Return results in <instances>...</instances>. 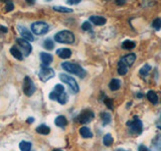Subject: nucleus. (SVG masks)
<instances>
[{
    "instance_id": "1",
    "label": "nucleus",
    "mask_w": 161,
    "mask_h": 151,
    "mask_svg": "<svg viewBox=\"0 0 161 151\" xmlns=\"http://www.w3.org/2000/svg\"><path fill=\"white\" fill-rule=\"evenodd\" d=\"M62 68L65 70V72L70 73V74H75L79 76L80 78H85L86 77V70L80 67V65L74 64V63H69V62H64L62 64Z\"/></svg>"
},
{
    "instance_id": "2",
    "label": "nucleus",
    "mask_w": 161,
    "mask_h": 151,
    "mask_svg": "<svg viewBox=\"0 0 161 151\" xmlns=\"http://www.w3.org/2000/svg\"><path fill=\"white\" fill-rule=\"evenodd\" d=\"M54 40L59 43H74L75 42V35L69 30H62L54 35Z\"/></svg>"
},
{
    "instance_id": "3",
    "label": "nucleus",
    "mask_w": 161,
    "mask_h": 151,
    "mask_svg": "<svg viewBox=\"0 0 161 151\" xmlns=\"http://www.w3.org/2000/svg\"><path fill=\"white\" fill-rule=\"evenodd\" d=\"M59 79H60L62 82L65 83L69 86L73 93H75V94L79 93V90H80L79 85L77 83V81H75L73 77H70V76H69L67 74H60L59 75Z\"/></svg>"
},
{
    "instance_id": "4",
    "label": "nucleus",
    "mask_w": 161,
    "mask_h": 151,
    "mask_svg": "<svg viewBox=\"0 0 161 151\" xmlns=\"http://www.w3.org/2000/svg\"><path fill=\"white\" fill-rule=\"evenodd\" d=\"M127 126L129 127L130 131L134 134H141L143 131V124L142 121H141L138 117H134L133 121H128L127 122Z\"/></svg>"
},
{
    "instance_id": "5",
    "label": "nucleus",
    "mask_w": 161,
    "mask_h": 151,
    "mask_svg": "<svg viewBox=\"0 0 161 151\" xmlns=\"http://www.w3.org/2000/svg\"><path fill=\"white\" fill-rule=\"evenodd\" d=\"M49 28H50L49 25L47 22H43V21H36L31 24L32 32L37 35L45 34L49 30Z\"/></svg>"
},
{
    "instance_id": "6",
    "label": "nucleus",
    "mask_w": 161,
    "mask_h": 151,
    "mask_svg": "<svg viewBox=\"0 0 161 151\" xmlns=\"http://www.w3.org/2000/svg\"><path fill=\"white\" fill-rule=\"evenodd\" d=\"M95 118V114L93 111H91L90 109H86V110H83L80 114L79 115L78 117V122L79 123H82V124H87V123H90L91 121Z\"/></svg>"
},
{
    "instance_id": "7",
    "label": "nucleus",
    "mask_w": 161,
    "mask_h": 151,
    "mask_svg": "<svg viewBox=\"0 0 161 151\" xmlns=\"http://www.w3.org/2000/svg\"><path fill=\"white\" fill-rule=\"evenodd\" d=\"M23 92L26 96H32L35 92V86L32 82V80L29 77H25L24 78V82H23Z\"/></svg>"
},
{
    "instance_id": "8",
    "label": "nucleus",
    "mask_w": 161,
    "mask_h": 151,
    "mask_svg": "<svg viewBox=\"0 0 161 151\" xmlns=\"http://www.w3.org/2000/svg\"><path fill=\"white\" fill-rule=\"evenodd\" d=\"M54 77V70L50 68H42V70H39L38 78L42 82H47L48 80L53 79Z\"/></svg>"
},
{
    "instance_id": "9",
    "label": "nucleus",
    "mask_w": 161,
    "mask_h": 151,
    "mask_svg": "<svg viewBox=\"0 0 161 151\" xmlns=\"http://www.w3.org/2000/svg\"><path fill=\"white\" fill-rule=\"evenodd\" d=\"M17 29H18V31L20 33V35L22 36V39L24 40H26V42H32V40L34 39V36H33V34L29 31V30L26 28V27H24L22 26V25H18L17 26Z\"/></svg>"
},
{
    "instance_id": "10",
    "label": "nucleus",
    "mask_w": 161,
    "mask_h": 151,
    "mask_svg": "<svg viewBox=\"0 0 161 151\" xmlns=\"http://www.w3.org/2000/svg\"><path fill=\"white\" fill-rule=\"evenodd\" d=\"M16 42H17V44L19 45V47L23 49L24 55L30 54V53H31V49H32V47H31V44H30L28 42H26V40H24L22 38H18L16 40Z\"/></svg>"
},
{
    "instance_id": "11",
    "label": "nucleus",
    "mask_w": 161,
    "mask_h": 151,
    "mask_svg": "<svg viewBox=\"0 0 161 151\" xmlns=\"http://www.w3.org/2000/svg\"><path fill=\"white\" fill-rule=\"evenodd\" d=\"M135 60H136V54L135 53H129V54L125 55V57H123L122 59H121L120 62H122L123 64H125L129 68L134 64Z\"/></svg>"
},
{
    "instance_id": "12",
    "label": "nucleus",
    "mask_w": 161,
    "mask_h": 151,
    "mask_svg": "<svg viewBox=\"0 0 161 151\" xmlns=\"http://www.w3.org/2000/svg\"><path fill=\"white\" fill-rule=\"evenodd\" d=\"M40 59H42V67L43 68H47V65L49 64L53 60V55L50 53H40Z\"/></svg>"
},
{
    "instance_id": "13",
    "label": "nucleus",
    "mask_w": 161,
    "mask_h": 151,
    "mask_svg": "<svg viewBox=\"0 0 161 151\" xmlns=\"http://www.w3.org/2000/svg\"><path fill=\"white\" fill-rule=\"evenodd\" d=\"M57 54L60 59H69L72 57V50L69 48H58L57 50Z\"/></svg>"
},
{
    "instance_id": "14",
    "label": "nucleus",
    "mask_w": 161,
    "mask_h": 151,
    "mask_svg": "<svg viewBox=\"0 0 161 151\" xmlns=\"http://www.w3.org/2000/svg\"><path fill=\"white\" fill-rule=\"evenodd\" d=\"M90 21L94 23L95 25H98V26H101V25H104L106 22H107V19L103 16H98V15H93V16L90 17Z\"/></svg>"
},
{
    "instance_id": "15",
    "label": "nucleus",
    "mask_w": 161,
    "mask_h": 151,
    "mask_svg": "<svg viewBox=\"0 0 161 151\" xmlns=\"http://www.w3.org/2000/svg\"><path fill=\"white\" fill-rule=\"evenodd\" d=\"M54 124L58 126V127H60V128H64L65 126L68 125V120L67 118L64 117V116H58L57 118L54 120Z\"/></svg>"
},
{
    "instance_id": "16",
    "label": "nucleus",
    "mask_w": 161,
    "mask_h": 151,
    "mask_svg": "<svg viewBox=\"0 0 161 151\" xmlns=\"http://www.w3.org/2000/svg\"><path fill=\"white\" fill-rule=\"evenodd\" d=\"M10 53L13 55V58H15V59H18V60H22L23 59L21 52H20V50L18 49V48L15 47V45H13V47L10 48Z\"/></svg>"
},
{
    "instance_id": "17",
    "label": "nucleus",
    "mask_w": 161,
    "mask_h": 151,
    "mask_svg": "<svg viewBox=\"0 0 161 151\" xmlns=\"http://www.w3.org/2000/svg\"><path fill=\"white\" fill-rule=\"evenodd\" d=\"M146 97H147L148 101L150 103H152V104H157L158 102V96L157 94H156L154 91H149V92L146 94Z\"/></svg>"
},
{
    "instance_id": "18",
    "label": "nucleus",
    "mask_w": 161,
    "mask_h": 151,
    "mask_svg": "<svg viewBox=\"0 0 161 151\" xmlns=\"http://www.w3.org/2000/svg\"><path fill=\"white\" fill-rule=\"evenodd\" d=\"M80 134L83 138H92L93 137V133L88 127H82L80 128Z\"/></svg>"
},
{
    "instance_id": "19",
    "label": "nucleus",
    "mask_w": 161,
    "mask_h": 151,
    "mask_svg": "<svg viewBox=\"0 0 161 151\" xmlns=\"http://www.w3.org/2000/svg\"><path fill=\"white\" fill-rule=\"evenodd\" d=\"M121 87V81L118 79H112L110 81V84H109V88L112 90V91H117L119 90Z\"/></svg>"
},
{
    "instance_id": "20",
    "label": "nucleus",
    "mask_w": 161,
    "mask_h": 151,
    "mask_svg": "<svg viewBox=\"0 0 161 151\" xmlns=\"http://www.w3.org/2000/svg\"><path fill=\"white\" fill-rule=\"evenodd\" d=\"M36 130V132L38 134H42V135H47L49 134L50 132V128L48 127V126L47 125H44V124H42V125H39L38 127L35 129Z\"/></svg>"
},
{
    "instance_id": "21",
    "label": "nucleus",
    "mask_w": 161,
    "mask_h": 151,
    "mask_svg": "<svg viewBox=\"0 0 161 151\" xmlns=\"http://www.w3.org/2000/svg\"><path fill=\"white\" fill-rule=\"evenodd\" d=\"M101 119H102L103 125L106 126L111 123V120H112V117H111V114L107 113V112H103L101 113Z\"/></svg>"
},
{
    "instance_id": "22",
    "label": "nucleus",
    "mask_w": 161,
    "mask_h": 151,
    "mask_svg": "<svg viewBox=\"0 0 161 151\" xmlns=\"http://www.w3.org/2000/svg\"><path fill=\"white\" fill-rule=\"evenodd\" d=\"M150 70H151V65L150 64H144L143 67L140 69L139 74H140L141 77L145 78V77H147V76L149 75Z\"/></svg>"
},
{
    "instance_id": "23",
    "label": "nucleus",
    "mask_w": 161,
    "mask_h": 151,
    "mask_svg": "<svg viewBox=\"0 0 161 151\" xmlns=\"http://www.w3.org/2000/svg\"><path fill=\"white\" fill-rule=\"evenodd\" d=\"M127 73H128V67L125 64H123L122 62H120V60H119V63H118V74L121 75V76H124Z\"/></svg>"
},
{
    "instance_id": "24",
    "label": "nucleus",
    "mask_w": 161,
    "mask_h": 151,
    "mask_svg": "<svg viewBox=\"0 0 161 151\" xmlns=\"http://www.w3.org/2000/svg\"><path fill=\"white\" fill-rule=\"evenodd\" d=\"M103 143L105 146H107V147H109V146H111L113 143H114V139L112 137V135L111 134H106L104 136L103 138Z\"/></svg>"
},
{
    "instance_id": "25",
    "label": "nucleus",
    "mask_w": 161,
    "mask_h": 151,
    "mask_svg": "<svg viewBox=\"0 0 161 151\" xmlns=\"http://www.w3.org/2000/svg\"><path fill=\"white\" fill-rule=\"evenodd\" d=\"M136 47V43L132 40H124L122 42V48L123 49H132Z\"/></svg>"
},
{
    "instance_id": "26",
    "label": "nucleus",
    "mask_w": 161,
    "mask_h": 151,
    "mask_svg": "<svg viewBox=\"0 0 161 151\" xmlns=\"http://www.w3.org/2000/svg\"><path fill=\"white\" fill-rule=\"evenodd\" d=\"M19 148L21 151H30L31 149V143L28 141H21L19 143Z\"/></svg>"
},
{
    "instance_id": "27",
    "label": "nucleus",
    "mask_w": 161,
    "mask_h": 151,
    "mask_svg": "<svg viewBox=\"0 0 161 151\" xmlns=\"http://www.w3.org/2000/svg\"><path fill=\"white\" fill-rule=\"evenodd\" d=\"M43 48H44L45 49L52 50V49L54 48V42H53L50 38L45 39V40H44V42H43Z\"/></svg>"
},
{
    "instance_id": "28",
    "label": "nucleus",
    "mask_w": 161,
    "mask_h": 151,
    "mask_svg": "<svg viewBox=\"0 0 161 151\" xmlns=\"http://www.w3.org/2000/svg\"><path fill=\"white\" fill-rule=\"evenodd\" d=\"M68 100H69V96H68V94L65 93V92H64L63 94H60V95L58 96V102L59 104H62V105H64L65 103L68 102Z\"/></svg>"
},
{
    "instance_id": "29",
    "label": "nucleus",
    "mask_w": 161,
    "mask_h": 151,
    "mask_svg": "<svg viewBox=\"0 0 161 151\" xmlns=\"http://www.w3.org/2000/svg\"><path fill=\"white\" fill-rule=\"evenodd\" d=\"M53 10L58 12H63V13H70L73 12V9L68 8V7H64V6H53Z\"/></svg>"
},
{
    "instance_id": "30",
    "label": "nucleus",
    "mask_w": 161,
    "mask_h": 151,
    "mask_svg": "<svg viewBox=\"0 0 161 151\" xmlns=\"http://www.w3.org/2000/svg\"><path fill=\"white\" fill-rule=\"evenodd\" d=\"M152 27L155 30H160L161 29V18H156L152 22Z\"/></svg>"
},
{
    "instance_id": "31",
    "label": "nucleus",
    "mask_w": 161,
    "mask_h": 151,
    "mask_svg": "<svg viewBox=\"0 0 161 151\" xmlns=\"http://www.w3.org/2000/svg\"><path fill=\"white\" fill-rule=\"evenodd\" d=\"M104 103H105V105L107 106V107L109 108V109H111V110H113L114 109V104H113V100L112 99H110V98H107L106 97L105 99H104Z\"/></svg>"
},
{
    "instance_id": "32",
    "label": "nucleus",
    "mask_w": 161,
    "mask_h": 151,
    "mask_svg": "<svg viewBox=\"0 0 161 151\" xmlns=\"http://www.w3.org/2000/svg\"><path fill=\"white\" fill-rule=\"evenodd\" d=\"M53 91H54V92H57V93L62 94V93L64 92V86H63V85L58 84V85H55V87H54Z\"/></svg>"
},
{
    "instance_id": "33",
    "label": "nucleus",
    "mask_w": 161,
    "mask_h": 151,
    "mask_svg": "<svg viewBox=\"0 0 161 151\" xmlns=\"http://www.w3.org/2000/svg\"><path fill=\"white\" fill-rule=\"evenodd\" d=\"M82 29L85 30V31H89V30L92 29V25L89 21H85L83 24H82Z\"/></svg>"
},
{
    "instance_id": "34",
    "label": "nucleus",
    "mask_w": 161,
    "mask_h": 151,
    "mask_svg": "<svg viewBox=\"0 0 161 151\" xmlns=\"http://www.w3.org/2000/svg\"><path fill=\"white\" fill-rule=\"evenodd\" d=\"M14 9V4L10 1H6V4H5V10H6L7 12L9 11H12Z\"/></svg>"
},
{
    "instance_id": "35",
    "label": "nucleus",
    "mask_w": 161,
    "mask_h": 151,
    "mask_svg": "<svg viewBox=\"0 0 161 151\" xmlns=\"http://www.w3.org/2000/svg\"><path fill=\"white\" fill-rule=\"evenodd\" d=\"M155 147H156V149L161 150V136H160L159 138H157V140H156V142H155Z\"/></svg>"
},
{
    "instance_id": "36",
    "label": "nucleus",
    "mask_w": 161,
    "mask_h": 151,
    "mask_svg": "<svg viewBox=\"0 0 161 151\" xmlns=\"http://www.w3.org/2000/svg\"><path fill=\"white\" fill-rule=\"evenodd\" d=\"M138 151H150V149L145 145H140L138 147Z\"/></svg>"
},
{
    "instance_id": "37",
    "label": "nucleus",
    "mask_w": 161,
    "mask_h": 151,
    "mask_svg": "<svg viewBox=\"0 0 161 151\" xmlns=\"http://www.w3.org/2000/svg\"><path fill=\"white\" fill-rule=\"evenodd\" d=\"M80 2V0H68L67 3L69 5H75V4H79Z\"/></svg>"
},
{
    "instance_id": "38",
    "label": "nucleus",
    "mask_w": 161,
    "mask_h": 151,
    "mask_svg": "<svg viewBox=\"0 0 161 151\" xmlns=\"http://www.w3.org/2000/svg\"><path fill=\"white\" fill-rule=\"evenodd\" d=\"M0 31H2V32H4V33H6V32L8 31V29H7L6 27H5V26H2V25H1V26H0Z\"/></svg>"
},
{
    "instance_id": "39",
    "label": "nucleus",
    "mask_w": 161,
    "mask_h": 151,
    "mask_svg": "<svg viewBox=\"0 0 161 151\" xmlns=\"http://www.w3.org/2000/svg\"><path fill=\"white\" fill-rule=\"evenodd\" d=\"M33 121H34V119H33V118H28V119L26 120V122H27L28 124H31V123L33 122Z\"/></svg>"
},
{
    "instance_id": "40",
    "label": "nucleus",
    "mask_w": 161,
    "mask_h": 151,
    "mask_svg": "<svg viewBox=\"0 0 161 151\" xmlns=\"http://www.w3.org/2000/svg\"><path fill=\"white\" fill-rule=\"evenodd\" d=\"M137 97H138V99H141L143 97V94H137Z\"/></svg>"
},
{
    "instance_id": "41",
    "label": "nucleus",
    "mask_w": 161,
    "mask_h": 151,
    "mask_svg": "<svg viewBox=\"0 0 161 151\" xmlns=\"http://www.w3.org/2000/svg\"><path fill=\"white\" fill-rule=\"evenodd\" d=\"M116 151H129V150H125V149H122V148H118Z\"/></svg>"
},
{
    "instance_id": "42",
    "label": "nucleus",
    "mask_w": 161,
    "mask_h": 151,
    "mask_svg": "<svg viewBox=\"0 0 161 151\" xmlns=\"http://www.w3.org/2000/svg\"><path fill=\"white\" fill-rule=\"evenodd\" d=\"M53 151H62V150H59V149H53Z\"/></svg>"
},
{
    "instance_id": "43",
    "label": "nucleus",
    "mask_w": 161,
    "mask_h": 151,
    "mask_svg": "<svg viewBox=\"0 0 161 151\" xmlns=\"http://www.w3.org/2000/svg\"><path fill=\"white\" fill-rule=\"evenodd\" d=\"M157 127H158L159 129H161V126H159V125H158V126H157Z\"/></svg>"
},
{
    "instance_id": "44",
    "label": "nucleus",
    "mask_w": 161,
    "mask_h": 151,
    "mask_svg": "<svg viewBox=\"0 0 161 151\" xmlns=\"http://www.w3.org/2000/svg\"><path fill=\"white\" fill-rule=\"evenodd\" d=\"M160 119H161V115H160Z\"/></svg>"
}]
</instances>
